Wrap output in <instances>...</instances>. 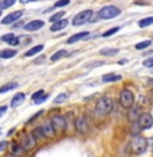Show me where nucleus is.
<instances>
[{"label": "nucleus", "mask_w": 153, "mask_h": 157, "mask_svg": "<svg viewBox=\"0 0 153 157\" xmlns=\"http://www.w3.org/2000/svg\"><path fill=\"white\" fill-rule=\"evenodd\" d=\"M132 150L134 155H144L148 149V140L144 138L142 136H134L130 142Z\"/></svg>", "instance_id": "obj_1"}, {"label": "nucleus", "mask_w": 153, "mask_h": 157, "mask_svg": "<svg viewBox=\"0 0 153 157\" xmlns=\"http://www.w3.org/2000/svg\"><path fill=\"white\" fill-rule=\"evenodd\" d=\"M113 107H114L113 100L109 96H102L96 103V111L100 115H109V114H111Z\"/></svg>", "instance_id": "obj_2"}, {"label": "nucleus", "mask_w": 153, "mask_h": 157, "mask_svg": "<svg viewBox=\"0 0 153 157\" xmlns=\"http://www.w3.org/2000/svg\"><path fill=\"white\" fill-rule=\"evenodd\" d=\"M121 14V10L115 6H105L103 8H100V11L98 12V18L100 19H114Z\"/></svg>", "instance_id": "obj_3"}, {"label": "nucleus", "mask_w": 153, "mask_h": 157, "mask_svg": "<svg viewBox=\"0 0 153 157\" xmlns=\"http://www.w3.org/2000/svg\"><path fill=\"white\" fill-rule=\"evenodd\" d=\"M119 103H121V106L123 109H126V110L132 109L134 106V94L130 90H128V88L122 90L121 96H119Z\"/></svg>", "instance_id": "obj_4"}, {"label": "nucleus", "mask_w": 153, "mask_h": 157, "mask_svg": "<svg viewBox=\"0 0 153 157\" xmlns=\"http://www.w3.org/2000/svg\"><path fill=\"white\" fill-rule=\"evenodd\" d=\"M37 142H38V140L34 137V134L31 133H26L23 137H22V141H21V145H22V148H23L26 152H29V150H33L37 146Z\"/></svg>", "instance_id": "obj_5"}, {"label": "nucleus", "mask_w": 153, "mask_h": 157, "mask_svg": "<svg viewBox=\"0 0 153 157\" xmlns=\"http://www.w3.org/2000/svg\"><path fill=\"white\" fill-rule=\"evenodd\" d=\"M94 12L91 11V10H86V11H81L79 14H76V16L73 18L72 23L73 26H83L86 25L88 21H91V18H92Z\"/></svg>", "instance_id": "obj_6"}, {"label": "nucleus", "mask_w": 153, "mask_h": 157, "mask_svg": "<svg viewBox=\"0 0 153 157\" xmlns=\"http://www.w3.org/2000/svg\"><path fill=\"white\" fill-rule=\"evenodd\" d=\"M52 123H53L56 134H63L67 129V119L63 115H53L52 117Z\"/></svg>", "instance_id": "obj_7"}, {"label": "nucleus", "mask_w": 153, "mask_h": 157, "mask_svg": "<svg viewBox=\"0 0 153 157\" xmlns=\"http://www.w3.org/2000/svg\"><path fill=\"white\" fill-rule=\"evenodd\" d=\"M138 126L142 130H148L153 126V117L149 113H144L138 117Z\"/></svg>", "instance_id": "obj_8"}, {"label": "nucleus", "mask_w": 153, "mask_h": 157, "mask_svg": "<svg viewBox=\"0 0 153 157\" xmlns=\"http://www.w3.org/2000/svg\"><path fill=\"white\" fill-rule=\"evenodd\" d=\"M75 126H76V130L81 134H86L87 130H88V125H87V118L84 115L79 117L76 119V122H75Z\"/></svg>", "instance_id": "obj_9"}, {"label": "nucleus", "mask_w": 153, "mask_h": 157, "mask_svg": "<svg viewBox=\"0 0 153 157\" xmlns=\"http://www.w3.org/2000/svg\"><path fill=\"white\" fill-rule=\"evenodd\" d=\"M22 15H23V11H15V12H11V14H8L6 18H3L2 23L3 25H11L16 22L19 18H22Z\"/></svg>", "instance_id": "obj_10"}, {"label": "nucleus", "mask_w": 153, "mask_h": 157, "mask_svg": "<svg viewBox=\"0 0 153 157\" xmlns=\"http://www.w3.org/2000/svg\"><path fill=\"white\" fill-rule=\"evenodd\" d=\"M42 129H44V133H45V136H46V138H53L54 134H56L52 121H45L44 125H42Z\"/></svg>", "instance_id": "obj_11"}, {"label": "nucleus", "mask_w": 153, "mask_h": 157, "mask_svg": "<svg viewBox=\"0 0 153 157\" xmlns=\"http://www.w3.org/2000/svg\"><path fill=\"white\" fill-rule=\"evenodd\" d=\"M44 26H45L44 21H31V22H29L27 25H25V30L26 31H37L44 27Z\"/></svg>", "instance_id": "obj_12"}, {"label": "nucleus", "mask_w": 153, "mask_h": 157, "mask_svg": "<svg viewBox=\"0 0 153 157\" xmlns=\"http://www.w3.org/2000/svg\"><path fill=\"white\" fill-rule=\"evenodd\" d=\"M46 98H48V95H45L44 90H38V91H35V92L31 95V99L34 100L35 104H41L42 102H45Z\"/></svg>", "instance_id": "obj_13"}, {"label": "nucleus", "mask_w": 153, "mask_h": 157, "mask_svg": "<svg viewBox=\"0 0 153 157\" xmlns=\"http://www.w3.org/2000/svg\"><path fill=\"white\" fill-rule=\"evenodd\" d=\"M2 41L3 42H7L8 45H11V46H16V45H19V38L16 37L14 34H6L2 37Z\"/></svg>", "instance_id": "obj_14"}, {"label": "nucleus", "mask_w": 153, "mask_h": 157, "mask_svg": "<svg viewBox=\"0 0 153 157\" xmlns=\"http://www.w3.org/2000/svg\"><path fill=\"white\" fill-rule=\"evenodd\" d=\"M25 98H26V96H25L23 92H18V94H16L15 96L11 99V107H12V109H15V107L21 106V104L23 103Z\"/></svg>", "instance_id": "obj_15"}, {"label": "nucleus", "mask_w": 153, "mask_h": 157, "mask_svg": "<svg viewBox=\"0 0 153 157\" xmlns=\"http://www.w3.org/2000/svg\"><path fill=\"white\" fill-rule=\"evenodd\" d=\"M90 33L88 31H81V33H77V34L72 35V37L68 38V44H75V42L80 41V39H84L86 37H88Z\"/></svg>", "instance_id": "obj_16"}, {"label": "nucleus", "mask_w": 153, "mask_h": 157, "mask_svg": "<svg viewBox=\"0 0 153 157\" xmlns=\"http://www.w3.org/2000/svg\"><path fill=\"white\" fill-rule=\"evenodd\" d=\"M67 25H68L67 19H61V21L54 22V23L50 26V30L52 31H60V30H63V29L67 27Z\"/></svg>", "instance_id": "obj_17"}, {"label": "nucleus", "mask_w": 153, "mask_h": 157, "mask_svg": "<svg viewBox=\"0 0 153 157\" xmlns=\"http://www.w3.org/2000/svg\"><path fill=\"white\" fill-rule=\"evenodd\" d=\"M122 78L121 75H115V73H109V75H103L102 80L105 83H113V81H119Z\"/></svg>", "instance_id": "obj_18"}, {"label": "nucleus", "mask_w": 153, "mask_h": 157, "mask_svg": "<svg viewBox=\"0 0 153 157\" xmlns=\"http://www.w3.org/2000/svg\"><path fill=\"white\" fill-rule=\"evenodd\" d=\"M16 87H18V83H15V81H10V83L0 87V94H6V92H8V91H11V90H15Z\"/></svg>", "instance_id": "obj_19"}, {"label": "nucleus", "mask_w": 153, "mask_h": 157, "mask_svg": "<svg viewBox=\"0 0 153 157\" xmlns=\"http://www.w3.org/2000/svg\"><path fill=\"white\" fill-rule=\"evenodd\" d=\"M44 50V45H37V46L29 49L27 52L25 53V57H31V56H35L37 53H40V52Z\"/></svg>", "instance_id": "obj_20"}, {"label": "nucleus", "mask_w": 153, "mask_h": 157, "mask_svg": "<svg viewBox=\"0 0 153 157\" xmlns=\"http://www.w3.org/2000/svg\"><path fill=\"white\" fill-rule=\"evenodd\" d=\"M16 56V50L14 49H4L0 50V58H12Z\"/></svg>", "instance_id": "obj_21"}, {"label": "nucleus", "mask_w": 153, "mask_h": 157, "mask_svg": "<svg viewBox=\"0 0 153 157\" xmlns=\"http://www.w3.org/2000/svg\"><path fill=\"white\" fill-rule=\"evenodd\" d=\"M67 54H68V52L65 50V49H60V50H58V52H56V53H54L53 56H52V58H50V60H52V61H53V63H54V61H58V60H61V58H63V57H65V56H67Z\"/></svg>", "instance_id": "obj_22"}, {"label": "nucleus", "mask_w": 153, "mask_h": 157, "mask_svg": "<svg viewBox=\"0 0 153 157\" xmlns=\"http://www.w3.org/2000/svg\"><path fill=\"white\" fill-rule=\"evenodd\" d=\"M33 134H34V137H35L37 140H44V138H46V136H45V133H44V129H42V126L35 127V129L33 130Z\"/></svg>", "instance_id": "obj_23"}, {"label": "nucleus", "mask_w": 153, "mask_h": 157, "mask_svg": "<svg viewBox=\"0 0 153 157\" xmlns=\"http://www.w3.org/2000/svg\"><path fill=\"white\" fill-rule=\"evenodd\" d=\"M153 25V16H148V18H144V19H141V21L138 22V26L141 29H145V27H148V26H151Z\"/></svg>", "instance_id": "obj_24"}, {"label": "nucleus", "mask_w": 153, "mask_h": 157, "mask_svg": "<svg viewBox=\"0 0 153 157\" xmlns=\"http://www.w3.org/2000/svg\"><path fill=\"white\" fill-rule=\"evenodd\" d=\"M119 53V49H102L100 50V54L102 56H115Z\"/></svg>", "instance_id": "obj_25"}, {"label": "nucleus", "mask_w": 153, "mask_h": 157, "mask_svg": "<svg viewBox=\"0 0 153 157\" xmlns=\"http://www.w3.org/2000/svg\"><path fill=\"white\" fill-rule=\"evenodd\" d=\"M16 0H2L0 2V10H4V8H8L11 7V6L15 4Z\"/></svg>", "instance_id": "obj_26"}, {"label": "nucleus", "mask_w": 153, "mask_h": 157, "mask_svg": "<svg viewBox=\"0 0 153 157\" xmlns=\"http://www.w3.org/2000/svg\"><path fill=\"white\" fill-rule=\"evenodd\" d=\"M152 45V41H144V42H140V44H137L136 45V49H137V50H144V49H146L148 46H151Z\"/></svg>", "instance_id": "obj_27"}, {"label": "nucleus", "mask_w": 153, "mask_h": 157, "mask_svg": "<svg viewBox=\"0 0 153 157\" xmlns=\"http://www.w3.org/2000/svg\"><path fill=\"white\" fill-rule=\"evenodd\" d=\"M64 14H65V12H63V11L56 12L54 15H52V16H50V22H52V23H54V22H57V21H61V18L64 16Z\"/></svg>", "instance_id": "obj_28"}, {"label": "nucleus", "mask_w": 153, "mask_h": 157, "mask_svg": "<svg viewBox=\"0 0 153 157\" xmlns=\"http://www.w3.org/2000/svg\"><path fill=\"white\" fill-rule=\"evenodd\" d=\"M67 99H68V95L67 94H60L56 99H54V103H56V104H61V103H64Z\"/></svg>", "instance_id": "obj_29"}, {"label": "nucleus", "mask_w": 153, "mask_h": 157, "mask_svg": "<svg viewBox=\"0 0 153 157\" xmlns=\"http://www.w3.org/2000/svg\"><path fill=\"white\" fill-rule=\"evenodd\" d=\"M69 0H58L57 3H54V6H53V8H58V7H65V6H68L69 4Z\"/></svg>", "instance_id": "obj_30"}, {"label": "nucleus", "mask_w": 153, "mask_h": 157, "mask_svg": "<svg viewBox=\"0 0 153 157\" xmlns=\"http://www.w3.org/2000/svg\"><path fill=\"white\" fill-rule=\"evenodd\" d=\"M117 31H119V27H113V29H110V30H107L105 34L102 35V37H105V38H107V37H111L113 34H115Z\"/></svg>", "instance_id": "obj_31"}, {"label": "nucleus", "mask_w": 153, "mask_h": 157, "mask_svg": "<svg viewBox=\"0 0 153 157\" xmlns=\"http://www.w3.org/2000/svg\"><path fill=\"white\" fill-rule=\"evenodd\" d=\"M144 67H146V68H153V57H151V58H148V60L144 61Z\"/></svg>", "instance_id": "obj_32"}, {"label": "nucleus", "mask_w": 153, "mask_h": 157, "mask_svg": "<svg viewBox=\"0 0 153 157\" xmlns=\"http://www.w3.org/2000/svg\"><path fill=\"white\" fill-rule=\"evenodd\" d=\"M8 146V142L7 141H2L0 142V152H3V150H6Z\"/></svg>", "instance_id": "obj_33"}, {"label": "nucleus", "mask_w": 153, "mask_h": 157, "mask_svg": "<svg viewBox=\"0 0 153 157\" xmlns=\"http://www.w3.org/2000/svg\"><path fill=\"white\" fill-rule=\"evenodd\" d=\"M6 111H7V106H2V107H0V118L4 115Z\"/></svg>", "instance_id": "obj_34"}, {"label": "nucleus", "mask_w": 153, "mask_h": 157, "mask_svg": "<svg viewBox=\"0 0 153 157\" xmlns=\"http://www.w3.org/2000/svg\"><path fill=\"white\" fill-rule=\"evenodd\" d=\"M31 2H37V0H21L22 4H27V3H31Z\"/></svg>", "instance_id": "obj_35"}, {"label": "nucleus", "mask_w": 153, "mask_h": 157, "mask_svg": "<svg viewBox=\"0 0 153 157\" xmlns=\"http://www.w3.org/2000/svg\"><path fill=\"white\" fill-rule=\"evenodd\" d=\"M149 142H151V145H152V150H153V137H152L151 140H149Z\"/></svg>", "instance_id": "obj_36"}, {"label": "nucleus", "mask_w": 153, "mask_h": 157, "mask_svg": "<svg viewBox=\"0 0 153 157\" xmlns=\"http://www.w3.org/2000/svg\"><path fill=\"white\" fill-rule=\"evenodd\" d=\"M10 157H19V156H15V155H12V156H10Z\"/></svg>", "instance_id": "obj_37"}, {"label": "nucleus", "mask_w": 153, "mask_h": 157, "mask_svg": "<svg viewBox=\"0 0 153 157\" xmlns=\"http://www.w3.org/2000/svg\"><path fill=\"white\" fill-rule=\"evenodd\" d=\"M0 16H2V11H0Z\"/></svg>", "instance_id": "obj_38"}, {"label": "nucleus", "mask_w": 153, "mask_h": 157, "mask_svg": "<svg viewBox=\"0 0 153 157\" xmlns=\"http://www.w3.org/2000/svg\"><path fill=\"white\" fill-rule=\"evenodd\" d=\"M0 133H2V129H0Z\"/></svg>", "instance_id": "obj_39"}]
</instances>
